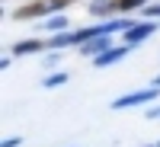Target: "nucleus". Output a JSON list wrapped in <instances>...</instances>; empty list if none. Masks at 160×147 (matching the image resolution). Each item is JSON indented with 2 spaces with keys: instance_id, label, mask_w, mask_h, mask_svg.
Here are the masks:
<instances>
[{
  "instance_id": "f257e3e1",
  "label": "nucleus",
  "mask_w": 160,
  "mask_h": 147,
  "mask_svg": "<svg viewBox=\"0 0 160 147\" xmlns=\"http://www.w3.org/2000/svg\"><path fill=\"white\" fill-rule=\"evenodd\" d=\"M157 90H160V86H151V90H138V93H128V96H118V99L112 102V109H128V105L154 102V99H157Z\"/></svg>"
},
{
  "instance_id": "f03ea898",
  "label": "nucleus",
  "mask_w": 160,
  "mask_h": 147,
  "mask_svg": "<svg viewBox=\"0 0 160 147\" xmlns=\"http://www.w3.org/2000/svg\"><path fill=\"white\" fill-rule=\"evenodd\" d=\"M154 32H157L154 22H138V26H131V29H125V45H138L144 38H151Z\"/></svg>"
},
{
  "instance_id": "7ed1b4c3",
  "label": "nucleus",
  "mask_w": 160,
  "mask_h": 147,
  "mask_svg": "<svg viewBox=\"0 0 160 147\" xmlns=\"http://www.w3.org/2000/svg\"><path fill=\"white\" fill-rule=\"evenodd\" d=\"M128 48H131V45H122V48H109V51H102V55H96V58H93V64H96V67H109V64L122 61V58L128 55Z\"/></svg>"
},
{
  "instance_id": "20e7f679",
  "label": "nucleus",
  "mask_w": 160,
  "mask_h": 147,
  "mask_svg": "<svg viewBox=\"0 0 160 147\" xmlns=\"http://www.w3.org/2000/svg\"><path fill=\"white\" fill-rule=\"evenodd\" d=\"M80 48H83V55H102V51H109V35H93Z\"/></svg>"
},
{
  "instance_id": "39448f33",
  "label": "nucleus",
  "mask_w": 160,
  "mask_h": 147,
  "mask_svg": "<svg viewBox=\"0 0 160 147\" xmlns=\"http://www.w3.org/2000/svg\"><path fill=\"white\" fill-rule=\"evenodd\" d=\"M55 7L51 3H32V7H26V10H19L16 13V19H29V16H42V13H51Z\"/></svg>"
},
{
  "instance_id": "423d86ee",
  "label": "nucleus",
  "mask_w": 160,
  "mask_h": 147,
  "mask_svg": "<svg viewBox=\"0 0 160 147\" xmlns=\"http://www.w3.org/2000/svg\"><path fill=\"white\" fill-rule=\"evenodd\" d=\"M87 10H90V16H109V13L115 10V3H109V0H93Z\"/></svg>"
},
{
  "instance_id": "0eeeda50",
  "label": "nucleus",
  "mask_w": 160,
  "mask_h": 147,
  "mask_svg": "<svg viewBox=\"0 0 160 147\" xmlns=\"http://www.w3.org/2000/svg\"><path fill=\"white\" fill-rule=\"evenodd\" d=\"M42 48H45V42H38V38H29V42H19L13 51H16V55H32V51H42Z\"/></svg>"
},
{
  "instance_id": "6e6552de",
  "label": "nucleus",
  "mask_w": 160,
  "mask_h": 147,
  "mask_svg": "<svg viewBox=\"0 0 160 147\" xmlns=\"http://www.w3.org/2000/svg\"><path fill=\"white\" fill-rule=\"evenodd\" d=\"M64 26H68V16H51V19H45L42 32H58V29H64Z\"/></svg>"
},
{
  "instance_id": "1a4fd4ad",
  "label": "nucleus",
  "mask_w": 160,
  "mask_h": 147,
  "mask_svg": "<svg viewBox=\"0 0 160 147\" xmlns=\"http://www.w3.org/2000/svg\"><path fill=\"white\" fill-rule=\"evenodd\" d=\"M64 80H68V74H51V77H45V86H61Z\"/></svg>"
},
{
  "instance_id": "9d476101",
  "label": "nucleus",
  "mask_w": 160,
  "mask_h": 147,
  "mask_svg": "<svg viewBox=\"0 0 160 147\" xmlns=\"http://www.w3.org/2000/svg\"><path fill=\"white\" fill-rule=\"evenodd\" d=\"M144 16H148V19H151V16H160V3H157V7H144Z\"/></svg>"
},
{
  "instance_id": "9b49d317",
  "label": "nucleus",
  "mask_w": 160,
  "mask_h": 147,
  "mask_svg": "<svg viewBox=\"0 0 160 147\" xmlns=\"http://www.w3.org/2000/svg\"><path fill=\"white\" fill-rule=\"evenodd\" d=\"M58 61H61V58H58V55H55V51H51V55H48V58H45V67H55V64H58Z\"/></svg>"
},
{
  "instance_id": "f8f14e48",
  "label": "nucleus",
  "mask_w": 160,
  "mask_h": 147,
  "mask_svg": "<svg viewBox=\"0 0 160 147\" xmlns=\"http://www.w3.org/2000/svg\"><path fill=\"white\" fill-rule=\"evenodd\" d=\"M16 144H19V138H7L3 141V147H16Z\"/></svg>"
},
{
  "instance_id": "ddd939ff",
  "label": "nucleus",
  "mask_w": 160,
  "mask_h": 147,
  "mask_svg": "<svg viewBox=\"0 0 160 147\" xmlns=\"http://www.w3.org/2000/svg\"><path fill=\"white\" fill-rule=\"evenodd\" d=\"M148 118H160V109H148Z\"/></svg>"
},
{
  "instance_id": "4468645a",
  "label": "nucleus",
  "mask_w": 160,
  "mask_h": 147,
  "mask_svg": "<svg viewBox=\"0 0 160 147\" xmlns=\"http://www.w3.org/2000/svg\"><path fill=\"white\" fill-rule=\"evenodd\" d=\"M157 86H160V80H157Z\"/></svg>"
},
{
  "instance_id": "2eb2a0df",
  "label": "nucleus",
  "mask_w": 160,
  "mask_h": 147,
  "mask_svg": "<svg viewBox=\"0 0 160 147\" xmlns=\"http://www.w3.org/2000/svg\"><path fill=\"white\" fill-rule=\"evenodd\" d=\"M157 147H160V144H157Z\"/></svg>"
}]
</instances>
